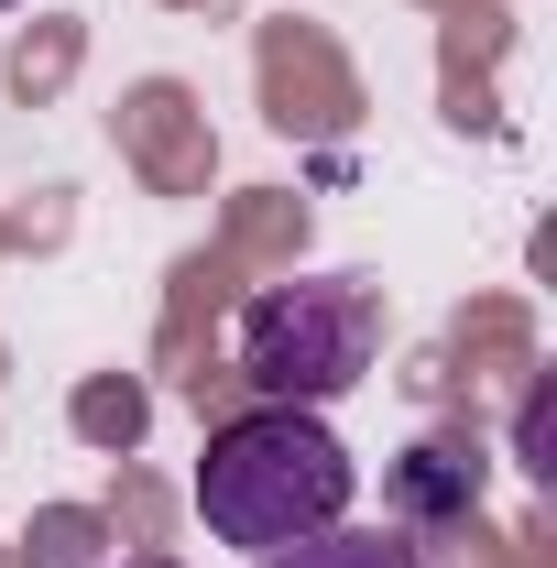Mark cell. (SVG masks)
<instances>
[{"label":"cell","instance_id":"6da1fadb","mask_svg":"<svg viewBox=\"0 0 557 568\" xmlns=\"http://www.w3.org/2000/svg\"><path fill=\"white\" fill-rule=\"evenodd\" d=\"M198 514H209L219 547H241V558H274L295 536H328L350 514V448L306 405H241V416L209 426Z\"/></svg>","mask_w":557,"mask_h":568},{"label":"cell","instance_id":"7a4b0ae2","mask_svg":"<svg viewBox=\"0 0 557 568\" xmlns=\"http://www.w3.org/2000/svg\"><path fill=\"white\" fill-rule=\"evenodd\" d=\"M383 351V284L372 274H317V284H263L241 306V361L230 383L263 394V405H328L350 394Z\"/></svg>","mask_w":557,"mask_h":568},{"label":"cell","instance_id":"3957f363","mask_svg":"<svg viewBox=\"0 0 557 568\" xmlns=\"http://www.w3.org/2000/svg\"><path fill=\"white\" fill-rule=\"evenodd\" d=\"M263 121L295 142H340L361 121V77L328 44V22H295V11L263 22Z\"/></svg>","mask_w":557,"mask_h":568},{"label":"cell","instance_id":"277c9868","mask_svg":"<svg viewBox=\"0 0 557 568\" xmlns=\"http://www.w3.org/2000/svg\"><path fill=\"white\" fill-rule=\"evenodd\" d=\"M110 132H121V153H132V175L153 186V197H209L219 132H209V110H198L186 77H142V88H121Z\"/></svg>","mask_w":557,"mask_h":568},{"label":"cell","instance_id":"5b68a950","mask_svg":"<svg viewBox=\"0 0 557 568\" xmlns=\"http://www.w3.org/2000/svg\"><path fill=\"white\" fill-rule=\"evenodd\" d=\"M482 426H437V437H416L405 459H394V536L405 547H426V536H448V525H470L482 514Z\"/></svg>","mask_w":557,"mask_h":568},{"label":"cell","instance_id":"8992f818","mask_svg":"<svg viewBox=\"0 0 557 568\" xmlns=\"http://www.w3.org/2000/svg\"><path fill=\"white\" fill-rule=\"evenodd\" d=\"M482 372H536V328H525V306H514V295H482V306H459L448 351H426L405 383H416V394H470Z\"/></svg>","mask_w":557,"mask_h":568},{"label":"cell","instance_id":"52a82bcc","mask_svg":"<svg viewBox=\"0 0 557 568\" xmlns=\"http://www.w3.org/2000/svg\"><path fill=\"white\" fill-rule=\"evenodd\" d=\"M503 44H514V22L470 0V11H448V44H437V88H448V121L459 132H503V99H492V67H503Z\"/></svg>","mask_w":557,"mask_h":568},{"label":"cell","instance_id":"ba28073f","mask_svg":"<svg viewBox=\"0 0 557 568\" xmlns=\"http://www.w3.org/2000/svg\"><path fill=\"white\" fill-rule=\"evenodd\" d=\"M219 252H230L241 274H295V252H306V197H284V186L230 197V219H219Z\"/></svg>","mask_w":557,"mask_h":568},{"label":"cell","instance_id":"9c48e42d","mask_svg":"<svg viewBox=\"0 0 557 568\" xmlns=\"http://www.w3.org/2000/svg\"><path fill=\"white\" fill-rule=\"evenodd\" d=\"M67 426L88 437V448H99V459H132V448H142V426H153V394H142L132 372H88V383L67 394Z\"/></svg>","mask_w":557,"mask_h":568},{"label":"cell","instance_id":"30bf717a","mask_svg":"<svg viewBox=\"0 0 557 568\" xmlns=\"http://www.w3.org/2000/svg\"><path fill=\"white\" fill-rule=\"evenodd\" d=\"M11 568H110V514H88V503H44Z\"/></svg>","mask_w":557,"mask_h":568},{"label":"cell","instance_id":"8fae6325","mask_svg":"<svg viewBox=\"0 0 557 568\" xmlns=\"http://www.w3.org/2000/svg\"><path fill=\"white\" fill-rule=\"evenodd\" d=\"M263 568H426L394 525H372V536H350V525H328V536H295V547H274Z\"/></svg>","mask_w":557,"mask_h":568},{"label":"cell","instance_id":"7c38bea8","mask_svg":"<svg viewBox=\"0 0 557 568\" xmlns=\"http://www.w3.org/2000/svg\"><path fill=\"white\" fill-rule=\"evenodd\" d=\"M77 55H88V22H33V33L11 44V67H0V77H11V99H33V110H44V99L77 77Z\"/></svg>","mask_w":557,"mask_h":568},{"label":"cell","instance_id":"4fadbf2b","mask_svg":"<svg viewBox=\"0 0 557 568\" xmlns=\"http://www.w3.org/2000/svg\"><path fill=\"white\" fill-rule=\"evenodd\" d=\"M164 525H175L164 481H153L142 459H121V493H110V536H121V547H142V558H164Z\"/></svg>","mask_w":557,"mask_h":568},{"label":"cell","instance_id":"5bb4252c","mask_svg":"<svg viewBox=\"0 0 557 568\" xmlns=\"http://www.w3.org/2000/svg\"><path fill=\"white\" fill-rule=\"evenodd\" d=\"M514 459L557 481V372H525V405H514Z\"/></svg>","mask_w":557,"mask_h":568},{"label":"cell","instance_id":"9a60e30c","mask_svg":"<svg viewBox=\"0 0 557 568\" xmlns=\"http://www.w3.org/2000/svg\"><path fill=\"white\" fill-rule=\"evenodd\" d=\"M67 197H33V209H11V219H0V252H44V241H67Z\"/></svg>","mask_w":557,"mask_h":568},{"label":"cell","instance_id":"2e32d148","mask_svg":"<svg viewBox=\"0 0 557 568\" xmlns=\"http://www.w3.org/2000/svg\"><path fill=\"white\" fill-rule=\"evenodd\" d=\"M164 11H241V0H164Z\"/></svg>","mask_w":557,"mask_h":568},{"label":"cell","instance_id":"e0dca14e","mask_svg":"<svg viewBox=\"0 0 557 568\" xmlns=\"http://www.w3.org/2000/svg\"><path fill=\"white\" fill-rule=\"evenodd\" d=\"M132 568H175V558H132Z\"/></svg>","mask_w":557,"mask_h":568},{"label":"cell","instance_id":"ac0fdd59","mask_svg":"<svg viewBox=\"0 0 557 568\" xmlns=\"http://www.w3.org/2000/svg\"><path fill=\"white\" fill-rule=\"evenodd\" d=\"M437 11H470V0H437Z\"/></svg>","mask_w":557,"mask_h":568},{"label":"cell","instance_id":"d6986e66","mask_svg":"<svg viewBox=\"0 0 557 568\" xmlns=\"http://www.w3.org/2000/svg\"><path fill=\"white\" fill-rule=\"evenodd\" d=\"M0 568H11V547H0Z\"/></svg>","mask_w":557,"mask_h":568},{"label":"cell","instance_id":"ffe728a7","mask_svg":"<svg viewBox=\"0 0 557 568\" xmlns=\"http://www.w3.org/2000/svg\"><path fill=\"white\" fill-rule=\"evenodd\" d=\"M0 11H11V0H0Z\"/></svg>","mask_w":557,"mask_h":568}]
</instances>
